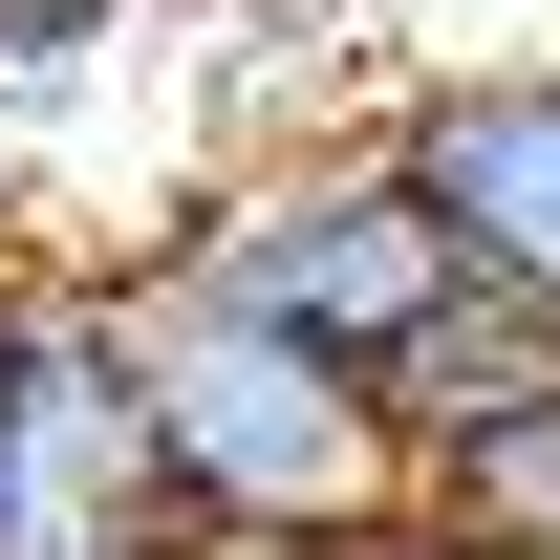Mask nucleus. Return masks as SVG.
I'll return each mask as SVG.
<instances>
[{
  "label": "nucleus",
  "mask_w": 560,
  "mask_h": 560,
  "mask_svg": "<svg viewBox=\"0 0 560 560\" xmlns=\"http://www.w3.org/2000/svg\"><path fill=\"white\" fill-rule=\"evenodd\" d=\"M388 151H410L431 237L495 280V302H539L560 324V44H517V66H453L388 108Z\"/></svg>",
  "instance_id": "nucleus-4"
},
{
  "label": "nucleus",
  "mask_w": 560,
  "mask_h": 560,
  "mask_svg": "<svg viewBox=\"0 0 560 560\" xmlns=\"http://www.w3.org/2000/svg\"><path fill=\"white\" fill-rule=\"evenodd\" d=\"M108 22H130V0H0V86H66Z\"/></svg>",
  "instance_id": "nucleus-7"
},
{
  "label": "nucleus",
  "mask_w": 560,
  "mask_h": 560,
  "mask_svg": "<svg viewBox=\"0 0 560 560\" xmlns=\"http://www.w3.org/2000/svg\"><path fill=\"white\" fill-rule=\"evenodd\" d=\"M151 280H195V302H237V324H280V346H324V366H388L475 259L431 237V195H410L388 130H302V151H259V173H215V195L151 237Z\"/></svg>",
  "instance_id": "nucleus-2"
},
{
  "label": "nucleus",
  "mask_w": 560,
  "mask_h": 560,
  "mask_svg": "<svg viewBox=\"0 0 560 560\" xmlns=\"http://www.w3.org/2000/svg\"><path fill=\"white\" fill-rule=\"evenodd\" d=\"M108 324H130V410H151V475H173V517L195 539H366V517H410V431H388V388L324 346H280V324H237V302H195V280H108Z\"/></svg>",
  "instance_id": "nucleus-1"
},
{
  "label": "nucleus",
  "mask_w": 560,
  "mask_h": 560,
  "mask_svg": "<svg viewBox=\"0 0 560 560\" xmlns=\"http://www.w3.org/2000/svg\"><path fill=\"white\" fill-rule=\"evenodd\" d=\"M173 560H302V539H173Z\"/></svg>",
  "instance_id": "nucleus-9"
},
{
  "label": "nucleus",
  "mask_w": 560,
  "mask_h": 560,
  "mask_svg": "<svg viewBox=\"0 0 560 560\" xmlns=\"http://www.w3.org/2000/svg\"><path fill=\"white\" fill-rule=\"evenodd\" d=\"M324 560H475L453 517H366V539H324Z\"/></svg>",
  "instance_id": "nucleus-8"
},
{
  "label": "nucleus",
  "mask_w": 560,
  "mask_h": 560,
  "mask_svg": "<svg viewBox=\"0 0 560 560\" xmlns=\"http://www.w3.org/2000/svg\"><path fill=\"white\" fill-rule=\"evenodd\" d=\"M366 388H388V431L431 453V431H475V410H517V388H560V324H539V302H495V280H453Z\"/></svg>",
  "instance_id": "nucleus-5"
},
{
  "label": "nucleus",
  "mask_w": 560,
  "mask_h": 560,
  "mask_svg": "<svg viewBox=\"0 0 560 560\" xmlns=\"http://www.w3.org/2000/svg\"><path fill=\"white\" fill-rule=\"evenodd\" d=\"M410 517H453L475 560H560V388L431 431V453H410Z\"/></svg>",
  "instance_id": "nucleus-6"
},
{
  "label": "nucleus",
  "mask_w": 560,
  "mask_h": 560,
  "mask_svg": "<svg viewBox=\"0 0 560 560\" xmlns=\"http://www.w3.org/2000/svg\"><path fill=\"white\" fill-rule=\"evenodd\" d=\"M173 475L130 410L108 280H0V560H173Z\"/></svg>",
  "instance_id": "nucleus-3"
}]
</instances>
